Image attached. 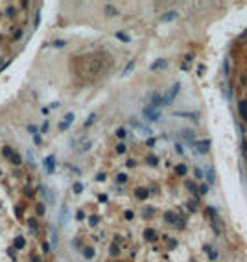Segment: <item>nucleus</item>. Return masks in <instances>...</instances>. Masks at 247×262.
I'll return each instance as SVG.
<instances>
[{
  "mask_svg": "<svg viewBox=\"0 0 247 262\" xmlns=\"http://www.w3.org/2000/svg\"><path fill=\"white\" fill-rule=\"evenodd\" d=\"M98 199H100L101 203H105V201H107V196H105V194H100V196H98Z\"/></svg>",
  "mask_w": 247,
  "mask_h": 262,
  "instance_id": "nucleus-45",
  "label": "nucleus"
},
{
  "mask_svg": "<svg viewBox=\"0 0 247 262\" xmlns=\"http://www.w3.org/2000/svg\"><path fill=\"white\" fill-rule=\"evenodd\" d=\"M116 137H118V139H124V137H125V129H116Z\"/></svg>",
  "mask_w": 247,
  "mask_h": 262,
  "instance_id": "nucleus-41",
  "label": "nucleus"
},
{
  "mask_svg": "<svg viewBox=\"0 0 247 262\" xmlns=\"http://www.w3.org/2000/svg\"><path fill=\"white\" fill-rule=\"evenodd\" d=\"M162 103H164L162 96H160L159 92H153V94H151V105H153V107H159V105H162Z\"/></svg>",
  "mask_w": 247,
  "mask_h": 262,
  "instance_id": "nucleus-11",
  "label": "nucleus"
},
{
  "mask_svg": "<svg viewBox=\"0 0 247 262\" xmlns=\"http://www.w3.org/2000/svg\"><path fill=\"white\" fill-rule=\"evenodd\" d=\"M13 244H15V247H17V249H22V247H24V244H26L24 236H15V242H13Z\"/></svg>",
  "mask_w": 247,
  "mask_h": 262,
  "instance_id": "nucleus-14",
  "label": "nucleus"
},
{
  "mask_svg": "<svg viewBox=\"0 0 247 262\" xmlns=\"http://www.w3.org/2000/svg\"><path fill=\"white\" fill-rule=\"evenodd\" d=\"M209 259H210V260L218 259V253H216V251H210V253H209Z\"/></svg>",
  "mask_w": 247,
  "mask_h": 262,
  "instance_id": "nucleus-43",
  "label": "nucleus"
},
{
  "mask_svg": "<svg viewBox=\"0 0 247 262\" xmlns=\"http://www.w3.org/2000/svg\"><path fill=\"white\" fill-rule=\"evenodd\" d=\"M15 153V151L13 150H11V148L9 146H4L2 148V155H4V157H7V159H11V155H13Z\"/></svg>",
  "mask_w": 247,
  "mask_h": 262,
  "instance_id": "nucleus-21",
  "label": "nucleus"
},
{
  "mask_svg": "<svg viewBox=\"0 0 247 262\" xmlns=\"http://www.w3.org/2000/svg\"><path fill=\"white\" fill-rule=\"evenodd\" d=\"M144 116H146V118H150V120H153V122H155V120H159L160 118V113H159V109H157V107H153V105H148V107H144Z\"/></svg>",
  "mask_w": 247,
  "mask_h": 262,
  "instance_id": "nucleus-3",
  "label": "nucleus"
},
{
  "mask_svg": "<svg viewBox=\"0 0 247 262\" xmlns=\"http://www.w3.org/2000/svg\"><path fill=\"white\" fill-rule=\"evenodd\" d=\"M28 227L31 231H37V220H35V218H30L28 220Z\"/></svg>",
  "mask_w": 247,
  "mask_h": 262,
  "instance_id": "nucleus-27",
  "label": "nucleus"
},
{
  "mask_svg": "<svg viewBox=\"0 0 247 262\" xmlns=\"http://www.w3.org/2000/svg\"><path fill=\"white\" fill-rule=\"evenodd\" d=\"M66 224H68V205L63 203L59 210V225H66Z\"/></svg>",
  "mask_w": 247,
  "mask_h": 262,
  "instance_id": "nucleus-6",
  "label": "nucleus"
},
{
  "mask_svg": "<svg viewBox=\"0 0 247 262\" xmlns=\"http://www.w3.org/2000/svg\"><path fill=\"white\" fill-rule=\"evenodd\" d=\"M116 179H118L120 183H125V181H127V175H125V174H118V175H116Z\"/></svg>",
  "mask_w": 247,
  "mask_h": 262,
  "instance_id": "nucleus-36",
  "label": "nucleus"
},
{
  "mask_svg": "<svg viewBox=\"0 0 247 262\" xmlns=\"http://www.w3.org/2000/svg\"><path fill=\"white\" fill-rule=\"evenodd\" d=\"M74 63V72L85 81H94L101 78L113 65V59L105 52H92L79 56L72 61Z\"/></svg>",
  "mask_w": 247,
  "mask_h": 262,
  "instance_id": "nucleus-1",
  "label": "nucleus"
},
{
  "mask_svg": "<svg viewBox=\"0 0 247 262\" xmlns=\"http://www.w3.org/2000/svg\"><path fill=\"white\" fill-rule=\"evenodd\" d=\"M7 15H9V17H13V15H15V7H7Z\"/></svg>",
  "mask_w": 247,
  "mask_h": 262,
  "instance_id": "nucleus-46",
  "label": "nucleus"
},
{
  "mask_svg": "<svg viewBox=\"0 0 247 262\" xmlns=\"http://www.w3.org/2000/svg\"><path fill=\"white\" fill-rule=\"evenodd\" d=\"M116 13H118V11H116L115 6H105V15H111L113 17V15H116Z\"/></svg>",
  "mask_w": 247,
  "mask_h": 262,
  "instance_id": "nucleus-22",
  "label": "nucleus"
},
{
  "mask_svg": "<svg viewBox=\"0 0 247 262\" xmlns=\"http://www.w3.org/2000/svg\"><path fill=\"white\" fill-rule=\"evenodd\" d=\"M35 212H37V216H44V212H46L44 203H37V205H35Z\"/></svg>",
  "mask_w": 247,
  "mask_h": 262,
  "instance_id": "nucleus-15",
  "label": "nucleus"
},
{
  "mask_svg": "<svg viewBox=\"0 0 247 262\" xmlns=\"http://www.w3.org/2000/svg\"><path fill=\"white\" fill-rule=\"evenodd\" d=\"M210 140L209 139H205V140H199L197 144H195V151L197 153H201V155H205V153H209V150H210Z\"/></svg>",
  "mask_w": 247,
  "mask_h": 262,
  "instance_id": "nucleus-4",
  "label": "nucleus"
},
{
  "mask_svg": "<svg viewBox=\"0 0 247 262\" xmlns=\"http://www.w3.org/2000/svg\"><path fill=\"white\" fill-rule=\"evenodd\" d=\"M0 175H2V170H0Z\"/></svg>",
  "mask_w": 247,
  "mask_h": 262,
  "instance_id": "nucleus-53",
  "label": "nucleus"
},
{
  "mask_svg": "<svg viewBox=\"0 0 247 262\" xmlns=\"http://www.w3.org/2000/svg\"><path fill=\"white\" fill-rule=\"evenodd\" d=\"M146 144H148V146H155V139H148Z\"/></svg>",
  "mask_w": 247,
  "mask_h": 262,
  "instance_id": "nucleus-49",
  "label": "nucleus"
},
{
  "mask_svg": "<svg viewBox=\"0 0 247 262\" xmlns=\"http://www.w3.org/2000/svg\"><path fill=\"white\" fill-rule=\"evenodd\" d=\"M91 146H92V142H91V140H85V144L79 148V151H87V150H91Z\"/></svg>",
  "mask_w": 247,
  "mask_h": 262,
  "instance_id": "nucleus-32",
  "label": "nucleus"
},
{
  "mask_svg": "<svg viewBox=\"0 0 247 262\" xmlns=\"http://www.w3.org/2000/svg\"><path fill=\"white\" fill-rule=\"evenodd\" d=\"M207 192H209V186L203 185V186H201V194H207Z\"/></svg>",
  "mask_w": 247,
  "mask_h": 262,
  "instance_id": "nucleus-51",
  "label": "nucleus"
},
{
  "mask_svg": "<svg viewBox=\"0 0 247 262\" xmlns=\"http://www.w3.org/2000/svg\"><path fill=\"white\" fill-rule=\"evenodd\" d=\"M124 216H125V220H133V218H135V214H133L131 210H125V214H124Z\"/></svg>",
  "mask_w": 247,
  "mask_h": 262,
  "instance_id": "nucleus-40",
  "label": "nucleus"
},
{
  "mask_svg": "<svg viewBox=\"0 0 247 262\" xmlns=\"http://www.w3.org/2000/svg\"><path fill=\"white\" fill-rule=\"evenodd\" d=\"M116 39H120L122 42H129V41H131V37H129L127 33H124V32H116Z\"/></svg>",
  "mask_w": 247,
  "mask_h": 262,
  "instance_id": "nucleus-18",
  "label": "nucleus"
},
{
  "mask_svg": "<svg viewBox=\"0 0 247 262\" xmlns=\"http://www.w3.org/2000/svg\"><path fill=\"white\" fill-rule=\"evenodd\" d=\"M205 212L209 214V216L212 218V220H216V209H212V207H207V209H205Z\"/></svg>",
  "mask_w": 247,
  "mask_h": 262,
  "instance_id": "nucleus-28",
  "label": "nucleus"
},
{
  "mask_svg": "<svg viewBox=\"0 0 247 262\" xmlns=\"http://www.w3.org/2000/svg\"><path fill=\"white\" fill-rule=\"evenodd\" d=\"M74 118H76V116H74V113H66V115H65V118H63L61 122H59V129H61V131L68 129V127H70V124L74 122Z\"/></svg>",
  "mask_w": 247,
  "mask_h": 262,
  "instance_id": "nucleus-5",
  "label": "nucleus"
},
{
  "mask_svg": "<svg viewBox=\"0 0 247 262\" xmlns=\"http://www.w3.org/2000/svg\"><path fill=\"white\" fill-rule=\"evenodd\" d=\"M28 131H30V133H35L37 129H35V126H30V127H28Z\"/></svg>",
  "mask_w": 247,
  "mask_h": 262,
  "instance_id": "nucleus-52",
  "label": "nucleus"
},
{
  "mask_svg": "<svg viewBox=\"0 0 247 262\" xmlns=\"http://www.w3.org/2000/svg\"><path fill=\"white\" fill-rule=\"evenodd\" d=\"M155 210H153V207H146V209L142 210V214H144V218H151V214H153Z\"/></svg>",
  "mask_w": 247,
  "mask_h": 262,
  "instance_id": "nucleus-25",
  "label": "nucleus"
},
{
  "mask_svg": "<svg viewBox=\"0 0 247 262\" xmlns=\"http://www.w3.org/2000/svg\"><path fill=\"white\" fill-rule=\"evenodd\" d=\"M118 253H120V249L116 247V245H113V247H111V255H113V257H116Z\"/></svg>",
  "mask_w": 247,
  "mask_h": 262,
  "instance_id": "nucleus-42",
  "label": "nucleus"
},
{
  "mask_svg": "<svg viewBox=\"0 0 247 262\" xmlns=\"http://www.w3.org/2000/svg\"><path fill=\"white\" fill-rule=\"evenodd\" d=\"M41 131H42V133H46V131H48V122H44V124H42V127H41Z\"/></svg>",
  "mask_w": 247,
  "mask_h": 262,
  "instance_id": "nucleus-48",
  "label": "nucleus"
},
{
  "mask_svg": "<svg viewBox=\"0 0 247 262\" xmlns=\"http://www.w3.org/2000/svg\"><path fill=\"white\" fill-rule=\"evenodd\" d=\"M181 137L186 140V144H194V131H190V129H183V131H181Z\"/></svg>",
  "mask_w": 247,
  "mask_h": 262,
  "instance_id": "nucleus-10",
  "label": "nucleus"
},
{
  "mask_svg": "<svg viewBox=\"0 0 247 262\" xmlns=\"http://www.w3.org/2000/svg\"><path fill=\"white\" fill-rule=\"evenodd\" d=\"M207 179H209V183H214V179H216V175H214V168H209V170H207Z\"/></svg>",
  "mask_w": 247,
  "mask_h": 262,
  "instance_id": "nucleus-24",
  "label": "nucleus"
},
{
  "mask_svg": "<svg viewBox=\"0 0 247 262\" xmlns=\"http://www.w3.org/2000/svg\"><path fill=\"white\" fill-rule=\"evenodd\" d=\"M116 151H118V153H125V144H118V146H116Z\"/></svg>",
  "mask_w": 247,
  "mask_h": 262,
  "instance_id": "nucleus-39",
  "label": "nucleus"
},
{
  "mask_svg": "<svg viewBox=\"0 0 247 262\" xmlns=\"http://www.w3.org/2000/svg\"><path fill=\"white\" fill-rule=\"evenodd\" d=\"M144 238H146L148 242L155 240V233H153V229H146V231H144Z\"/></svg>",
  "mask_w": 247,
  "mask_h": 262,
  "instance_id": "nucleus-19",
  "label": "nucleus"
},
{
  "mask_svg": "<svg viewBox=\"0 0 247 262\" xmlns=\"http://www.w3.org/2000/svg\"><path fill=\"white\" fill-rule=\"evenodd\" d=\"M175 172H177V175H185L186 174V166L185 164H177V166H175Z\"/></svg>",
  "mask_w": 247,
  "mask_h": 262,
  "instance_id": "nucleus-23",
  "label": "nucleus"
},
{
  "mask_svg": "<svg viewBox=\"0 0 247 262\" xmlns=\"http://www.w3.org/2000/svg\"><path fill=\"white\" fill-rule=\"evenodd\" d=\"M179 91H181V83H179V81H175V83L168 89V92H166V96L162 98V101H164V103H168V105L173 103V100H175V96L179 94Z\"/></svg>",
  "mask_w": 247,
  "mask_h": 262,
  "instance_id": "nucleus-2",
  "label": "nucleus"
},
{
  "mask_svg": "<svg viewBox=\"0 0 247 262\" xmlns=\"http://www.w3.org/2000/svg\"><path fill=\"white\" fill-rule=\"evenodd\" d=\"M175 151H177L179 155H183V153H185V150H183V146H181V144H179V142L175 144Z\"/></svg>",
  "mask_w": 247,
  "mask_h": 262,
  "instance_id": "nucleus-37",
  "label": "nucleus"
},
{
  "mask_svg": "<svg viewBox=\"0 0 247 262\" xmlns=\"http://www.w3.org/2000/svg\"><path fill=\"white\" fill-rule=\"evenodd\" d=\"M238 111H240V116L247 122V100H242L238 103Z\"/></svg>",
  "mask_w": 247,
  "mask_h": 262,
  "instance_id": "nucleus-9",
  "label": "nucleus"
},
{
  "mask_svg": "<svg viewBox=\"0 0 247 262\" xmlns=\"http://www.w3.org/2000/svg\"><path fill=\"white\" fill-rule=\"evenodd\" d=\"M77 220H83V218H85V212H83V210H77Z\"/></svg>",
  "mask_w": 247,
  "mask_h": 262,
  "instance_id": "nucleus-44",
  "label": "nucleus"
},
{
  "mask_svg": "<svg viewBox=\"0 0 247 262\" xmlns=\"http://www.w3.org/2000/svg\"><path fill=\"white\" fill-rule=\"evenodd\" d=\"M133 68H135V61H129L127 66H125L124 72H122V78H124V76H127V74H131V72H133Z\"/></svg>",
  "mask_w": 247,
  "mask_h": 262,
  "instance_id": "nucleus-17",
  "label": "nucleus"
},
{
  "mask_svg": "<svg viewBox=\"0 0 247 262\" xmlns=\"http://www.w3.org/2000/svg\"><path fill=\"white\" fill-rule=\"evenodd\" d=\"M94 118H96V115H94V113H92V115H91V116H89V118H87V120H85V127H89V126H91V124L94 122Z\"/></svg>",
  "mask_w": 247,
  "mask_h": 262,
  "instance_id": "nucleus-33",
  "label": "nucleus"
},
{
  "mask_svg": "<svg viewBox=\"0 0 247 262\" xmlns=\"http://www.w3.org/2000/svg\"><path fill=\"white\" fill-rule=\"evenodd\" d=\"M98 222H100V218H98V216H96V214H92V216H91V218H89V224H91V225H92V227H94V225H98Z\"/></svg>",
  "mask_w": 247,
  "mask_h": 262,
  "instance_id": "nucleus-30",
  "label": "nucleus"
},
{
  "mask_svg": "<svg viewBox=\"0 0 247 262\" xmlns=\"http://www.w3.org/2000/svg\"><path fill=\"white\" fill-rule=\"evenodd\" d=\"M11 163H13V164H17V166H19V164H21V163H22V159H21V157H19V155H17V153H13V155H11Z\"/></svg>",
  "mask_w": 247,
  "mask_h": 262,
  "instance_id": "nucleus-31",
  "label": "nucleus"
},
{
  "mask_svg": "<svg viewBox=\"0 0 247 262\" xmlns=\"http://www.w3.org/2000/svg\"><path fill=\"white\" fill-rule=\"evenodd\" d=\"M44 166L48 174H54V170H56V155H48L44 159Z\"/></svg>",
  "mask_w": 247,
  "mask_h": 262,
  "instance_id": "nucleus-7",
  "label": "nucleus"
},
{
  "mask_svg": "<svg viewBox=\"0 0 247 262\" xmlns=\"http://www.w3.org/2000/svg\"><path fill=\"white\" fill-rule=\"evenodd\" d=\"M173 19H177V11H170V13H164L162 17H160V21H162V22H170V21H173Z\"/></svg>",
  "mask_w": 247,
  "mask_h": 262,
  "instance_id": "nucleus-12",
  "label": "nucleus"
},
{
  "mask_svg": "<svg viewBox=\"0 0 247 262\" xmlns=\"http://www.w3.org/2000/svg\"><path fill=\"white\" fill-rule=\"evenodd\" d=\"M164 220L170 222V224H175V222H177V216H175L173 212H166V214H164Z\"/></svg>",
  "mask_w": 247,
  "mask_h": 262,
  "instance_id": "nucleus-20",
  "label": "nucleus"
},
{
  "mask_svg": "<svg viewBox=\"0 0 247 262\" xmlns=\"http://www.w3.org/2000/svg\"><path fill=\"white\" fill-rule=\"evenodd\" d=\"M148 164H153V166H157V164H159L157 155H148Z\"/></svg>",
  "mask_w": 247,
  "mask_h": 262,
  "instance_id": "nucleus-26",
  "label": "nucleus"
},
{
  "mask_svg": "<svg viewBox=\"0 0 247 262\" xmlns=\"http://www.w3.org/2000/svg\"><path fill=\"white\" fill-rule=\"evenodd\" d=\"M148 196H150L148 188H136V198H138V199H146Z\"/></svg>",
  "mask_w": 247,
  "mask_h": 262,
  "instance_id": "nucleus-16",
  "label": "nucleus"
},
{
  "mask_svg": "<svg viewBox=\"0 0 247 262\" xmlns=\"http://www.w3.org/2000/svg\"><path fill=\"white\" fill-rule=\"evenodd\" d=\"M166 66H168V61H166V59H157V61H153V63H151L150 68H151V70H164Z\"/></svg>",
  "mask_w": 247,
  "mask_h": 262,
  "instance_id": "nucleus-8",
  "label": "nucleus"
},
{
  "mask_svg": "<svg viewBox=\"0 0 247 262\" xmlns=\"http://www.w3.org/2000/svg\"><path fill=\"white\" fill-rule=\"evenodd\" d=\"M41 249H42V251H44V253H48V251H50V244H48V242H42Z\"/></svg>",
  "mask_w": 247,
  "mask_h": 262,
  "instance_id": "nucleus-38",
  "label": "nucleus"
},
{
  "mask_svg": "<svg viewBox=\"0 0 247 262\" xmlns=\"http://www.w3.org/2000/svg\"><path fill=\"white\" fill-rule=\"evenodd\" d=\"M72 190H74V194H81L83 192V185H81V183H76V185L72 186Z\"/></svg>",
  "mask_w": 247,
  "mask_h": 262,
  "instance_id": "nucleus-29",
  "label": "nucleus"
},
{
  "mask_svg": "<svg viewBox=\"0 0 247 262\" xmlns=\"http://www.w3.org/2000/svg\"><path fill=\"white\" fill-rule=\"evenodd\" d=\"M15 212H17V216L21 218V214H22V207H15Z\"/></svg>",
  "mask_w": 247,
  "mask_h": 262,
  "instance_id": "nucleus-47",
  "label": "nucleus"
},
{
  "mask_svg": "<svg viewBox=\"0 0 247 262\" xmlns=\"http://www.w3.org/2000/svg\"><path fill=\"white\" fill-rule=\"evenodd\" d=\"M83 257L87 260L94 259V247H91V245H87V247H83Z\"/></svg>",
  "mask_w": 247,
  "mask_h": 262,
  "instance_id": "nucleus-13",
  "label": "nucleus"
},
{
  "mask_svg": "<svg viewBox=\"0 0 247 262\" xmlns=\"http://www.w3.org/2000/svg\"><path fill=\"white\" fill-rule=\"evenodd\" d=\"M166 242L170 244V247H175V245H177V240H175V238H168L166 236Z\"/></svg>",
  "mask_w": 247,
  "mask_h": 262,
  "instance_id": "nucleus-34",
  "label": "nucleus"
},
{
  "mask_svg": "<svg viewBox=\"0 0 247 262\" xmlns=\"http://www.w3.org/2000/svg\"><path fill=\"white\" fill-rule=\"evenodd\" d=\"M194 175H195L197 179H201V177H203V170H201V168H195V170H194Z\"/></svg>",
  "mask_w": 247,
  "mask_h": 262,
  "instance_id": "nucleus-35",
  "label": "nucleus"
},
{
  "mask_svg": "<svg viewBox=\"0 0 247 262\" xmlns=\"http://www.w3.org/2000/svg\"><path fill=\"white\" fill-rule=\"evenodd\" d=\"M96 179H98V181H103V179H105V174H98Z\"/></svg>",
  "mask_w": 247,
  "mask_h": 262,
  "instance_id": "nucleus-50",
  "label": "nucleus"
}]
</instances>
